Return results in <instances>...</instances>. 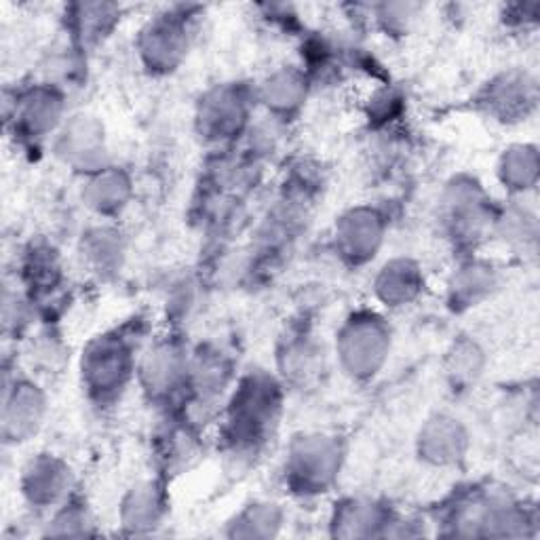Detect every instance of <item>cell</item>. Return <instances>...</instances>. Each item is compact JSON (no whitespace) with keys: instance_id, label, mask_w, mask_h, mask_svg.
Returning a JSON list of instances; mask_svg holds the SVG:
<instances>
[{"instance_id":"obj_1","label":"cell","mask_w":540,"mask_h":540,"mask_svg":"<svg viewBox=\"0 0 540 540\" xmlns=\"http://www.w3.org/2000/svg\"><path fill=\"white\" fill-rule=\"evenodd\" d=\"M38 405L41 401L36 399L32 391L15 389L13 397H5V431H15V437L30 431L32 424L38 420Z\"/></svg>"}]
</instances>
